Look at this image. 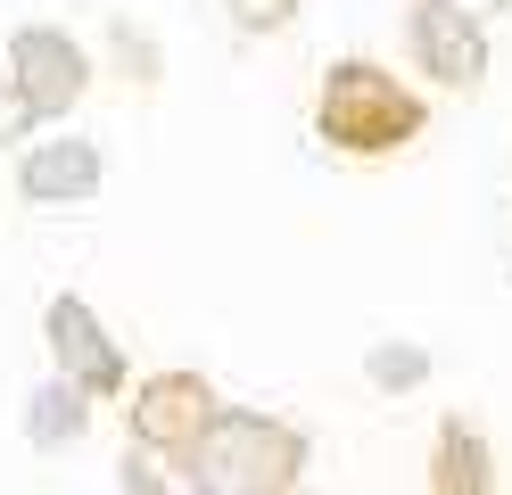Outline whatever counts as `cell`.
Here are the masks:
<instances>
[{"label":"cell","mask_w":512,"mask_h":495,"mask_svg":"<svg viewBox=\"0 0 512 495\" xmlns=\"http://www.w3.org/2000/svg\"><path fill=\"white\" fill-rule=\"evenodd\" d=\"M405 50L446 91H479L488 83V33H479V17L463 9V0H413L405 9Z\"/></svg>","instance_id":"obj_4"},{"label":"cell","mask_w":512,"mask_h":495,"mask_svg":"<svg viewBox=\"0 0 512 495\" xmlns=\"http://www.w3.org/2000/svg\"><path fill=\"white\" fill-rule=\"evenodd\" d=\"M364 380H372L380 396H405V388H422V380H430V347H405V339H380V347L364 355Z\"/></svg>","instance_id":"obj_10"},{"label":"cell","mask_w":512,"mask_h":495,"mask_svg":"<svg viewBox=\"0 0 512 495\" xmlns=\"http://www.w3.org/2000/svg\"><path fill=\"white\" fill-rule=\"evenodd\" d=\"M83 421H91V396H83L75 380H42L34 405H25V438H34L42 454H58V446L83 438Z\"/></svg>","instance_id":"obj_9"},{"label":"cell","mask_w":512,"mask_h":495,"mask_svg":"<svg viewBox=\"0 0 512 495\" xmlns=\"http://www.w3.org/2000/svg\"><path fill=\"white\" fill-rule=\"evenodd\" d=\"M298 479H306V438L248 405H215L207 438L182 454L190 495H298Z\"/></svg>","instance_id":"obj_1"},{"label":"cell","mask_w":512,"mask_h":495,"mask_svg":"<svg viewBox=\"0 0 512 495\" xmlns=\"http://www.w3.org/2000/svg\"><path fill=\"white\" fill-rule=\"evenodd\" d=\"M100 149L91 141H42L17 157V198L25 207H83V198H100Z\"/></svg>","instance_id":"obj_7"},{"label":"cell","mask_w":512,"mask_h":495,"mask_svg":"<svg viewBox=\"0 0 512 495\" xmlns=\"http://www.w3.org/2000/svg\"><path fill=\"white\" fill-rule=\"evenodd\" d=\"M91 83V58L75 33H58V25H25L17 42H9V124H50V116H67L75 99Z\"/></svg>","instance_id":"obj_3"},{"label":"cell","mask_w":512,"mask_h":495,"mask_svg":"<svg viewBox=\"0 0 512 495\" xmlns=\"http://www.w3.org/2000/svg\"><path fill=\"white\" fill-rule=\"evenodd\" d=\"M430 495H496V446L471 413H438L430 429Z\"/></svg>","instance_id":"obj_8"},{"label":"cell","mask_w":512,"mask_h":495,"mask_svg":"<svg viewBox=\"0 0 512 495\" xmlns=\"http://www.w3.org/2000/svg\"><path fill=\"white\" fill-rule=\"evenodd\" d=\"M463 9H512V0H463Z\"/></svg>","instance_id":"obj_12"},{"label":"cell","mask_w":512,"mask_h":495,"mask_svg":"<svg viewBox=\"0 0 512 495\" xmlns=\"http://www.w3.org/2000/svg\"><path fill=\"white\" fill-rule=\"evenodd\" d=\"M223 9H232L240 33H281V25L298 17V0H223Z\"/></svg>","instance_id":"obj_11"},{"label":"cell","mask_w":512,"mask_h":495,"mask_svg":"<svg viewBox=\"0 0 512 495\" xmlns=\"http://www.w3.org/2000/svg\"><path fill=\"white\" fill-rule=\"evenodd\" d=\"M42 339H50V363H58V380H75L83 396H124V347L108 339V322L83 306V297H50V314H42Z\"/></svg>","instance_id":"obj_6"},{"label":"cell","mask_w":512,"mask_h":495,"mask_svg":"<svg viewBox=\"0 0 512 495\" xmlns=\"http://www.w3.org/2000/svg\"><path fill=\"white\" fill-rule=\"evenodd\" d=\"M207 421H215V388L199 372H149L133 388V446L174 462V471H182V454L207 438Z\"/></svg>","instance_id":"obj_5"},{"label":"cell","mask_w":512,"mask_h":495,"mask_svg":"<svg viewBox=\"0 0 512 495\" xmlns=\"http://www.w3.org/2000/svg\"><path fill=\"white\" fill-rule=\"evenodd\" d=\"M314 132L339 149V157H397L430 132V108L422 91H405L389 66L372 58H339L323 91H314Z\"/></svg>","instance_id":"obj_2"}]
</instances>
